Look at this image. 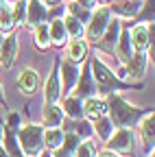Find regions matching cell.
I'll use <instances>...</instances> for the list:
<instances>
[{"label":"cell","mask_w":155,"mask_h":157,"mask_svg":"<svg viewBox=\"0 0 155 157\" xmlns=\"http://www.w3.org/2000/svg\"><path fill=\"white\" fill-rule=\"evenodd\" d=\"M107 111L111 113V116H109L111 124L118 127V129H131V127L142 118V111H140L138 107H133L131 103H127L125 98L118 96V94H111V96H109Z\"/></svg>","instance_id":"cell-1"},{"label":"cell","mask_w":155,"mask_h":157,"mask_svg":"<svg viewBox=\"0 0 155 157\" xmlns=\"http://www.w3.org/2000/svg\"><path fill=\"white\" fill-rule=\"evenodd\" d=\"M90 72H92V78H94V83H96V92L101 94V98H103V96H111L116 90H129V87H131V85L122 83L120 78L101 61L99 55L92 59Z\"/></svg>","instance_id":"cell-2"},{"label":"cell","mask_w":155,"mask_h":157,"mask_svg":"<svg viewBox=\"0 0 155 157\" xmlns=\"http://www.w3.org/2000/svg\"><path fill=\"white\" fill-rule=\"evenodd\" d=\"M17 144L26 157H37L44 151V129L40 124H26L20 133L15 135Z\"/></svg>","instance_id":"cell-3"},{"label":"cell","mask_w":155,"mask_h":157,"mask_svg":"<svg viewBox=\"0 0 155 157\" xmlns=\"http://www.w3.org/2000/svg\"><path fill=\"white\" fill-rule=\"evenodd\" d=\"M109 22H111L109 7H101L99 11H94L90 15V24H87V39L90 42H99L103 37V33L107 31Z\"/></svg>","instance_id":"cell-4"},{"label":"cell","mask_w":155,"mask_h":157,"mask_svg":"<svg viewBox=\"0 0 155 157\" xmlns=\"http://www.w3.org/2000/svg\"><path fill=\"white\" fill-rule=\"evenodd\" d=\"M129 39H131V48L135 52H144L151 48L153 52V24H138L129 31Z\"/></svg>","instance_id":"cell-5"},{"label":"cell","mask_w":155,"mask_h":157,"mask_svg":"<svg viewBox=\"0 0 155 157\" xmlns=\"http://www.w3.org/2000/svg\"><path fill=\"white\" fill-rule=\"evenodd\" d=\"M135 144V135L133 129H118L116 133H111V137L107 140V146L111 153H131Z\"/></svg>","instance_id":"cell-6"},{"label":"cell","mask_w":155,"mask_h":157,"mask_svg":"<svg viewBox=\"0 0 155 157\" xmlns=\"http://www.w3.org/2000/svg\"><path fill=\"white\" fill-rule=\"evenodd\" d=\"M61 96V78H59V63L52 66V72L44 85V103L46 105H57Z\"/></svg>","instance_id":"cell-7"},{"label":"cell","mask_w":155,"mask_h":157,"mask_svg":"<svg viewBox=\"0 0 155 157\" xmlns=\"http://www.w3.org/2000/svg\"><path fill=\"white\" fill-rule=\"evenodd\" d=\"M46 17H48V9L44 7L42 0H29L26 2V20H24V24L29 29H35V26L44 24Z\"/></svg>","instance_id":"cell-8"},{"label":"cell","mask_w":155,"mask_h":157,"mask_svg":"<svg viewBox=\"0 0 155 157\" xmlns=\"http://www.w3.org/2000/svg\"><path fill=\"white\" fill-rule=\"evenodd\" d=\"M74 94H76L79 101H85V98L99 94V92H96V83H94V78H92L90 68H85L83 74H79V81H76V85H74Z\"/></svg>","instance_id":"cell-9"},{"label":"cell","mask_w":155,"mask_h":157,"mask_svg":"<svg viewBox=\"0 0 155 157\" xmlns=\"http://www.w3.org/2000/svg\"><path fill=\"white\" fill-rule=\"evenodd\" d=\"M120 20L116 17V20H111L109 22V26H107V31L103 33V37L99 39V46L103 48V50H107V52H114L116 50V44H118V37H120Z\"/></svg>","instance_id":"cell-10"},{"label":"cell","mask_w":155,"mask_h":157,"mask_svg":"<svg viewBox=\"0 0 155 157\" xmlns=\"http://www.w3.org/2000/svg\"><path fill=\"white\" fill-rule=\"evenodd\" d=\"M146 66H149V55H144V52H133L131 59L127 61L125 74H127V76H133V78H144Z\"/></svg>","instance_id":"cell-11"},{"label":"cell","mask_w":155,"mask_h":157,"mask_svg":"<svg viewBox=\"0 0 155 157\" xmlns=\"http://www.w3.org/2000/svg\"><path fill=\"white\" fill-rule=\"evenodd\" d=\"M15 57H17V35L11 33L9 37L2 39V48H0V63L5 68H11L15 63Z\"/></svg>","instance_id":"cell-12"},{"label":"cell","mask_w":155,"mask_h":157,"mask_svg":"<svg viewBox=\"0 0 155 157\" xmlns=\"http://www.w3.org/2000/svg\"><path fill=\"white\" fill-rule=\"evenodd\" d=\"M37 85H40V76H37V72L33 68H24L20 72V76H17V90H20L24 96H31V94H35Z\"/></svg>","instance_id":"cell-13"},{"label":"cell","mask_w":155,"mask_h":157,"mask_svg":"<svg viewBox=\"0 0 155 157\" xmlns=\"http://www.w3.org/2000/svg\"><path fill=\"white\" fill-rule=\"evenodd\" d=\"M81 105H83V113L94 118V120H99V118H103L107 113V101L101 98V96H90Z\"/></svg>","instance_id":"cell-14"},{"label":"cell","mask_w":155,"mask_h":157,"mask_svg":"<svg viewBox=\"0 0 155 157\" xmlns=\"http://www.w3.org/2000/svg\"><path fill=\"white\" fill-rule=\"evenodd\" d=\"M59 68H61V76H64V92L68 94V92L74 90L76 81H79L81 70H79V66H74V63H70V61H61Z\"/></svg>","instance_id":"cell-15"},{"label":"cell","mask_w":155,"mask_h":157,"mask_svg":"<svg viewBox=\"0 0 155 157\" xmlns=\"http://www.w3.org/2000/svg\"><path fill=\"white\" fill-rule=\"evenodd\" d=\"M42 118H44V124L48 129H59L66 113H64V109L59 105H44V116Z\"/></svg>","instance_id":"cell-16"},{"label":"cell","mask_w":155,"mask_h":157,"mask_svg":"<svg viewBox=\"0 0 155 157\" xmlns=\"http://www.w3.org/2000/svg\"><path fill=\"white\" fill-rule=\"evenodd\" d=\"M87 55V42H83V39H72V42L68 44V61L79 66L83 59Z\"/></svg>","instance_id":"cell-17"},{"label":"cell","mask_w":155,"mask_h":157,"mask_svg":"<svg viewBox=\"0 0 155 157\" xmlns=\"http://www.w3.org/2000/svg\"><path fill=\"white\" fill-rule=\"evenodd\" d=\"M2 144H5V153L9 157H24L20 144H17V137L13 129H2Z\"/></svg>","instance_id":"cell-18"},{"label":"cell","mask_w":155,"mask_h":157,"mask_svg":"<svg viewBox=\"0 0 155 157\" xmlns=\"http://www.w3.org/2000/svg\"><path fill=\"white\" fill-rule=\"evenodd\" d=\"M116 55L122 63H127L131 55H133V48H131V39H129V31H120V37H118V44H116Z\"/></svg>","instance_id":"cell-19"},{"label":"cell","mask_w":155,"mask_h":157,"mask_svg":"<svg viewBox=\"0 0 155 157\" xmlns=\"http://www.w3.org/2000/svg\"><path fill=\"white\" fill-rule=\"evenodd\" d=\"M138 11H140V5L138 2H116L111 9H109V13H114V15H118V17H133V15H138Z\"/></svg>","instance_id":"cell-20"},{"label":"cell","mask_w":155,"mask_h":157,"mask_svg":"<svg viewBox=\"0 0 155 157\" xmlns=\"http://www.w3.org/2000/svg\"><path fill=\"white\" fill-rule=\"evenodd\" d=\"M48 35H50V42L55 46H64L66 44V39H68V33L64 29V22L61 20H55V22L48 26Z\"/></svg>","instance_id":"cell-21"},{"label":"cell","mask_w":155,"mask_h":157,"mask_svg":"<svg viewBox=\"0 0 155 157\" xmlns=\"http://www.w3.org/2000/svg\"><path fill=\"white\" fill-rule=\"evenodd\" d=\"M153 122H155V118H153V111H151V113H146L142 118V124H140L142 140H144V146L149 151H153Z\"/></svg>","instance_id":"cell-22"},{"label":"cell","mask_w":155,"mask_h":157,"mask_svg":"<svg viewBox=\"0 0 155 157\" xmlns=\"http://www.w3.org/2000/svg\"><path fill=\"white\" fill-rule=\"evenodd\" d=\"M64 113H68L70 118H74V120H81V116H83V105L81 101L76 96H68L66 101H64Z\"/></svg>","instance_id":"cell-23"},{"label":"cell","mask_w":155,"mask_h":157,"mask_svg":"<svg viewBox=\"0 0 155 157\" xmlns=\"http://www.w3.org/2000/svg\"><path fill=\"white\" fill-rule=\"evenodd\" d=\"M64 144V131L61 129H48L44 133V146L50 148V151H57V148H61Z\"/></svg>","instance_id":"cell-24"},{"label":"cell","mask_w":155,"mask_h":157,"mask_svg":"<svg viewBox=\"0 0 155 157\" xmlns=\"http://www.w3.org/2000/svg\"><path fill=\"white\" fill-rule=\"evenodd\" d=\"M61 22H64V29H66L68 35H72L74 39H81V35H83V24L79 22V20L72 17V15H66Z\"/></svg>","instance_id":"cell-25"},{"label":"cell","mask_w":155,"mask_h":157,"mask_svg":"<svg viewBox=\"0 0 155 157\" xmlns=\"http://www.w3.org/2000/svg\"><path fill=\"white\" fill-rule=\"evenodd\" d=\"M94 131L99 133V137L109 140L111 133H114V124H111V120H109L107 116H103V118H99V120H96V129H94Z\"/></svg>","instance_id":"cell-26"},{"label":"cell","mask_w":155,"mask_h":157,"mask_svg":"<svg viewBox=\"0 0 155 157\" xmlns=\"http://www.w3.org/2000/svg\"><path fill=\"white\" fill-rule=\"evenodd\" d=\"M35 44H37V48H42V50L48 48V44H50V35H48V26H46V24L35 26Z\"/></svg>","instance_id":"cell-27"},{"label":"cell","mask_w":155,"mask_h":157,"mask_svg":"<svg viewBox=\"0 0 155 157\" xmlns=\"http://www.w3.org/2000/svg\"><path fill=\"white\" fill-rule=\"evenodd\" d=\"M94 155H96V146L90 140L79 142V146L74 148V157H94Z\"/></svg>","instance_id":"cell-28"},{"label":"cell","mask_w":155,"mask_h":157,"mask_svg":"<svg viewBox=\"0 0 155 157\" xmlns=\"http://www.w3.org/2000/svg\"><path fill=\"white\" fill-rule=\"evenodd\" d=\"M15 24H13V13H11V7L5 5L2 11H0V29L2 31H11Z\"/></svg>","instance_id":"cell-29"},{"label":"cell","mask_w":155,"mask_h":157,"mask_svg":"<svg viewBox=\"0 0 155 157\" xmlns=\"http://www.w3.org/2000/svg\"><path fill=\"white\" fill-rule=\"evenodd\" d=\"M13 13V24H24L26 20V0H17V5L11 9Z\"/></svg>","instance_id":"cell-30"},{"label":"cell","mask_w":155,"mask_h":157,"mask_svg":"<svg viewBox=\"0 0 155 157\" xmlns=\"http://www.w3.org/2000/svg\"><path fill=\"white\" fill-rule=\"evenodd\" d=\"M74 129H76V131H74V135L79 137V140H87V137L94 133V129H92V124H90L87 120H79Z\"/></svg>","instance_id":"cell-31"},{"label":"cell","mask_w":155,"mask_h":157,"mask_svg":"<svg viewBox=\"0 0 155 157\" xmlns=\"http://www.w3.org/2000/svg\"><path fill=\"white\" fill-rule=\"evenodd\" d=\"M138 13L144 20V24H153V0H144V5Z\"/></svg>","instance_id":"cell-32"},{"label":"cell","mask_w":155,"mask_h":157,"mask_svg":"<svg viewBox=\"0 0 155 157\" xmlns=\"http://www.w3.org/2000/svg\"><path fill=\"white\" fill-rule=\"evenodd\" d=\"M68 11H70V15H72V17L79 20V22H83V20H87V17H90V11H87V9H83V7H79L76 2H72V5L68 7Z\"/></svg>","instance_id":"cell-33"},{"label":"cell","mask_w":155,"mask_h":157,"mask_svg":"<svg viewBox=\"0 0 155 157\" xmlns=\"http://www.w3.org/2000/svg\"><path fill=\"white\" fill-rule=\"evenodd\" d=\"M76 5H79V7H83V9H92L94 5H96V0H79V2H76Z\"/></svg>","instance_id":"cell-34"},{"label":"cell","mask_w":155,"mask_h":157,"mask_svg":"<svg viewBox=\"0 0 155 157\" xmlns=\"http://www.w3.org/2000/svg\"><path fill=\"white\" fill-rule=\"evenodd\" d=\"M44 2H46L48 7H57V5H59V2H61V0H44Z\"/></svg>","instance_id":"cell-35"},{"label":"cell","mask_w":155,"mask_h":157,"mask_svg":"<svg viewBox=\"0 0 155 157\" xmlns=\"http://www.w3.org/2000/svg\"><path fill=\"white\" fill-rule=\"evenodd\" d=\"M99 157H118V155H116V153H111V151H105V153H101Z\"/></svg>","instance_id":"cell-36"},{"label":"cell","mask_w":155,"mask_h":157,"mask_svg":"<svg viewBox=\"0 0 155 157\" xmlns=\"http://www.w3.org/2000/svg\"><path fill=\"white\" fill-rule=\"evenodd\" d=\"M0 105H5V92H2V85H0Z\"/></svg>","instance_id":"cell-37"},{"label":"cell","mask_w":155,"mask_h":157,"mask_svg":"<svg viewBox=\"0 0 155 157\" xmlns=\"http://www.w3.org/2000/svg\"><path fill=\"white\" fill-rule=\"evenodd\" d=\"M0 157H9V155L5 153V148H0Z\"/></svg>","instance_id":"cell-38"},{"label":"cell","mask_w":155,"mask_h":157,"mask_svg":"<svg viewBox=\"0 0 155 157\" xmlns=\"http://www.w3.org/2000/svg\"><path fill=\"white\" fill-rule=\"evenodd\" d=\"M55 157H70V155H64V153H59V151H57V155Z\"/></svg>","instance_id":"cell-39"},{"label":"cell","mask_w":155,"mask_h":157,"mask_svg":"<svg viewBox=\"0 0 155 157\" xmlns=\"http://www.w3.org/2000/svg\"><path fill=\"white\" fill-rule=\"evenodd\" d=\"M0 142H2V122H0Z\"/></svg>","instance_id":"cell-40"},{"label":"cell","mask_w":155,"mask_h":157,"mask_svg":"<svg viewBox=\"0 0 155 157\" xmlns=\"http://www.w3.org/2000/svg\"><path fill=\"white\" fill-rule=\"evenodd\" d=\"M37 157H50V153H42V155H37Z\"/></svg>","instance_id":"cell-41"},{"label":"cell","mask_w":155,"mask_h":157,"mask_svg":"<svg viewBox=\"0 0 155 157\" xmlns=\"http://www.w3.org/2000/svg\"><path fill=\"white\" fill-rule=\"evenodd\" d=\"M2 39H5V37H2V35H0V48H2Z\"/></svg>","instance_id":"cell-42"},{"label":"cell","mask_w":155,"mask_h":157,"mask_svg":"<svg viewBox=\"0 0 155 157\" xmlns=\"http://www.w3.org/2000/svg\"><path fill=\"white\" fill-rule=\"evenodd\" d=\"M2 7H5V2H2V0H0V11H2Z\"/></svg>","instance_id":"cell-43"},{"label":"cell","mask_w":155,"mask_h":157,"mask_svg":"<svg viewBox=\"0 0 155 157\" xmlns=\"http://www.w3.org/2000/svg\"><path fill=\"white\" fill-rule=\"evenodd\" d=\"M131 2H138V0H131Z\"/></svg>","instance_id":"cell-44"},{"label":"cell","mask_w":155,"mask_h":157,"mask_svg":"<svg viewBox=\"0 0 155 157\" xmlns=\"http://www.w3.org/2000/svg\"><path fill=\"white\" fill-rule=\"evenodd\" d=\"M151 157H153V153H151Z\"/></svg>","instance_id":"cell-45"}]
</instances>
